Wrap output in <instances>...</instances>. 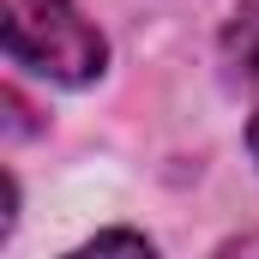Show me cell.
Listing matches in <instances>:
<instances>
[{
    "label": "cell",
    "mask_w": 259,
    "mask_h": 259,
    "mask_svg": "<svg viewBox=\"0 0 259 259\" xmlns=\"http://www.w3.org/2000/svg\"><path fill=\"white\" fill-rule=\"evenodd\" d=\"M0 36L12 66L55 84H91L109 66L103 30L72 0H0Z\"/></svg>",
    "instance_id": "obj_1"
},
{
    "label": "cell",
    "mask_w": 259,
    "mask_h": 259,
    "mask_svg": "<svg viewBox=\"0 0 259 259\" xmlns=\"http://www.w3.org/2000/svg\"><path fill=\"white\" fill-rule=\"evenodd\" d=\"M223 61L235 66V78L259 84V0H241L223 24Z\"/></svg>",
    "instance_id": "obj_2"
},
{
    "label": "cell",
    "mask_w": 259,
    "mask_h": 259,
    "mask_svg": "<svg viewBox=\"0 0 259 259\" xmlns=\"http://www.w3.org/2000/svg\"><path fill=\"white\" fill-rule=\"evenodd\" d=\"M109 247H139V253H151L145 235H97V241H91V253H109Z\"/></svg>",
    "instance_id": "obj_3"
},
{
    "label": "cell",
    "mask_w": 259,
    "mask_h": 259,
    "mask_svg": "<svg viewBox=\"0 0 259 259\" xmlns=\"http://www.w3.org/2000/svg\"><path fill=\"white\" fill-rule=\"evenodd\" d=\"M247 145H253V163H259V115H253V127H247Z\"/></svg>",
    "instance_id": "obj_4"
}]
</instances>
